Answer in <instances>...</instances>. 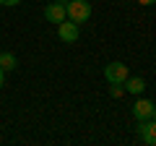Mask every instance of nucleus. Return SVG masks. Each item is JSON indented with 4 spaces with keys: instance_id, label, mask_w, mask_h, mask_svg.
Here are the masks:
<instances>
[{
    "instance_id": "obj_1",
    "label": "nucleus",
    "mask_w": 156,
    "mask_h": 146,
    "mask_svg": "<svg viewBox=\"0 0 156 146\" xmlns=\"http://www.w3.org/2000/svg\"><path fill=\"white\" fill-rule=\"evenodd\" d=\"M65 11H68V18L73 24H86L91 18V3L89 0H68Z\"/></svg>"
},
{
    "instance_id": "obj_2",
    "label": "nucleus",
    "mask_w": 156,
    "mask_h": 146,
    "mask_svg": "<svg viewBox=\"0 0 156 146\" xmlns=\"http://www.w3.org/2000/svg\"><path fill=\"white\" fill-rule=\"evenodd\" d=\"M128 76H130V73H128V65H125V63H120V60L104 65V78L109 81V84H122Z\"/></svg>"
},
{
    "instance_id": "obj_3",
    "label": "nucleus",
    "mask_w": 156,
    "mask_h": 146,
    "mask_svg": "<svg viewBox=\"0 0 156 146\" xmlns=\"http://www.w3.org/2000/svg\"><path fill=\"white\" fill-rule=\"evenodd\" d=\"M44 18L50 24H60L68 18V11H65V0H55V3H47L44 8Z\"/></svg>"
},
{
    "instance_id": "obj_4",
    "label": "nucleus",
    "mask_w": 156,
    "mask_h": 146,
    "mask_svg": "<svg viewBox=\"0 0 156 146\" xmlns=\"http://www.w3.org/2000/svg\"><path fill=\"white\" fill-rule=\"evenodd\" d=\"M138 136L143 144L148 146H156V120L148 118V120H138Z\"/></svg>"
},
{
    "instance_id": "obj_5",
    "label": "nucleus",
    "mask_w": 156,
    "mask_h": 146,
    "mask_svg": "<svg viewBox=\"0 0 156 146\" xmlns=\"http://www.w3.org/2000/svg\"><path fill=\"white\" fill-rule=\"evenodd\" d=\"M78 34H81V31H78V24H73L70 18H65V21L57 24V37H60L62 42H68V45L78 39Z\"/></svg>"
},
{
    "instance_id": "obj_6",
    "label": "nucleus",
    "mask_w": 156,
    "mask_h": 146,
    "mask_svg": "<svg viewBox=\"0 0 156 146\" xmlns=\"http://www.w3.org/2000/svg\"><path fill=\"white\" fill-rule=\"evenodd\" d=\"M154 110H156V104L151 99H138L133 104V118L135 120H148L151 115H154Z\"/></svg>"
},
{
    "instance_id": "obj_7",
    "label": "nucleus",
    "mask_w": 156,
    "mask_h": 146,
    "mask_svg": "<svg viewBox=\"0 0 156 146\" xmlns=\"http://www.w3.org/2000/svg\"><path fill=\"white\" fill-rule=\"evenodd\" d=\"M122 86H125V91L128 94H143V89H146V81L140 78V76H128V78L122 81Z\"/></svg>"
},
{
    "instance_id": "obj_8",
    "label": "nucleus",
    "mask_w": 156,
    "mask_h": 146,
    "mask_svg": "<svg viewBox=\"0 0 156 146\" xmlns=\"http://www.w3.org/2000/svg\"><path fill=\"white\" fill-rule=\"evenodd\" d=\"M16 65H18V60H16V55L13 52H0V68L3 71H16Z\"/></svg>"
},
{
    "instance_id": "obj_9",
    "label": "nucleus",
    "mask_w": 156,
    "mask_h": 146,
    "mask_svg": "<svg viewBox=\"0 0 156 146\" xmlns=\"http://www.w3.org/2000/svg\"><path fill=\"white\" fill-rule=\"evenodd\" d=\"M122 94H125V86L122 84H109V97H112V99H120Z\"/></svg>"
},
{
    "instance_id": "obj_10",
    "label": "nucleus",
    "mask_w": 156,
    "mask_h": 146,
    "mask_svg": "<svg viewBox=\"0 0 156 146\" xmlns=\"http://www.w3.org/2000/svg\"><path fill=\"white\" fill-rule=\"evenodd\" d=\"M0 5H8V8H13V5H21V0H0Z\"/></svg>"
},
{
    "instance_id": "obj_11",
    "label": "nucleus",
    "mask_w": 156,
    "mask_h": 146,
    "mask_svg": "<svg viewBox=\"0 0 156 146\" xmlns=\"http://www.w3.org/2000/svg\"><path fill=\"white\" fill-rule=\"evenodd\" d=\"M3 84H5V71L0 68V89H3Z\"/></svg>"
},
{
    "instance_id": "obj_12",
    "label": "nucleus",
    "mask_w": 156,
    "mask_h": 146,
    "mask_svg": "<svg viewBox=\"0 0 156 146\" xmlns=\"http://www.w3.org/2000/svg\"><path fill=\"white\" fill-rule=\"evenodd\" d=\"M138 3H140V5H154L156 0H138Z\"/></svg>"
},
{
    "instance_id": "obj_13",
    "label": "nucleus",
    "mask_w": 156,
    "mask_h": 146,
    "mask_svg": "<svg viewBox=\"0 0 156 146\" xmlns=\"http://www.w3.org/2000/svg\"><path fill=\"white\" fill-rule=\"evenodd\" d=\"M151 118H154V120H156V110H154V115H151Z\"/></svg>"
}]
</instances>
